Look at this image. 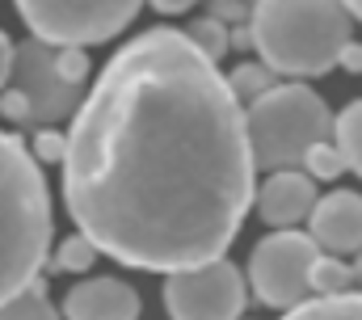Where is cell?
Segmentation results:
<instances>
[{"label":"cell","mask_w":362,"mask_h":320,"mask_svg":"<svg viewBox=\"0 0 362 320\" xmlns=\"http://www.w3.org/2000/svg\"><path fill=\"white\" fill-rule=\"evenodd\" d=\"M245 105L189 30L131 38L76 110L64 156L72 224L122 265L173 274L232 248L257 185Z\"/></svg>","instance_id":"1"},{"label":"cell","mask_w":362,"mask_h":320,"mask_svg":"<svg viewBox=\"0 0 362 320\" xmlns=\"http://www.w3.org/2000/svg\"><path fill=\"white\" fill-rule=\"evenodd\" d=\"M51 248V194L38 156L0 131V304L38 282Z\"/></svg>","instance_id":"2"},{"label":"cell","mask_w":362,"mask_h":320,"mask_svg":"<svg viewBox=\"0 0 362 320\" xmlns=\"http://www.w3.org/2000/svg\"><path fill=\"white\" fill-rule=\"evenodd\" d=\"M354 13L346 0H257L249 34L257 55L282 76H325L341 64Z\"/></svg>","instance_id":"3"},{"label":"cell","mask_w":362,"mask_h":320,"mask_svg":"<svg viewBox=\"0 0 362 320\" xmlns=\"http://www.w3.org/2000/svg\"><path fill=\"white\" fill-rule=\"evenodd\" d=\"M249 148L257 168H295L303 164L308 148L333 139V114L320 93L308 84H274L245 110Z\"/></svg>","instance_id":"4"},{"label":"cell","mask_w":362,"mask_h":320,"mask_svg":"<svg viewBox=\"0 0 362 320\" xmlns=\"http://www.w3.org/2000/svg\"><path fill=\"white\" fill-rule=\"evenodd\" d=\"M139 4L144 0H17V13L34 38L51 47H93L122 34Z\"/></svg>","instance_id":"5"},{"label":"cell","mask_w":362,"mask_h":320,"mask_svg":"<svg viewBox=\"0 0 362 320\" xmlns=\"http://www.w3.org/2000/svg\"><path fill=\"white\" fill-rule=\"evenodd\" d=\"M325 248L312 240V232H295V228H278L262 240L249 257V282L253 295L278 308L291 312L295 304H303L312 295V265Z\"/></svg>","instance_id":"6"},{"label":"cell","mask_w":362,"mask_h":320,"mask_svg":"<svg viewBox=\"0 0 362 320\" xmlns=\"http://www.w3.org/2000/svg\"><path fill=\"white\" fill-rule=\"evenodd\" d=\"M165 308L173 320H240L245 278L223 257L173 270L165 282Z\"/></svg>","instance_id":"7"},{"label":"cell","mask_w":362,"mask_h":320,"mask_svg":"<svg viewBox=\"0 0 362 320\" xmlns=\"http://www.w3.org/2000/svg\"><path fill=\"white\" fill-rule=\"evenodd\" d=\"M13 88H21L30 97V122H59L76 110L81 84L59 72V47L42 42V38H25L21 47H13Z\"/></svg>","instance_id":"8"},{"label":"cell","mask_w":362,"mask_h":320,"mask_svg":"<svg viewBox=\"0 0 362 320\" xmlns=\"http://www.w3.org/2000/svg\"><path fill=\"white\" fill-rule=\"evenodd\" d=\"M308 232L325 253H358L362 248V194L333 190L316 198L308 215Z\"/></svg>","instance_id":"9"},{"label":"cell","mask_w":362,"mask_h":320,"mask_svg":"<svg viewBox=\"0 0 362 320\" xmlns=\"http://www.w3.org/2000/svg\"><path fill=\"white\" fill-rule=\"evenodd\" d=\"M316 207V177L295 168H274L270 181L257 190V211L270 228H295Z\"/></svg>","instance_id":"10"},{"label":"cell","mask_w":362,"mask_h":320,"mask_svg":"<svg viewBox=\"0 0 362 320\" xmlns=\"http://www.w3.org/2000/svg\"><path fill=\"white\" fill-rule=\"evenodd\" d=\"M64 316L68 320H135L139 316V295L122 278H89L76 291H68Z\"/></svg>","instance_id":"11"},{"label":"cell","mask_w":362,"mask_h":320,"mask_svg":"<svg viewBox=\"0 0 362 320\" xmlns=\"http://www.w3.org/2000/svg\"><path fill=\"white\" fill-rule=\"evenodd\" d=\"M282 320H362V295H316L295 304Z\"/></svg>","instance_id":"12"},{"label":"cell","mask_w":362,"mask_h":320,"mask_svg":"<svg viewBox=\"0 0 362 320\" xmlns=\"http://www.w3.org/2000/svg\"><path fill=\"white\" fill-rule=\"evenodd\" d=\"M333 144L341 148L346 168H354L362 177V101H350V105L333 118Z\"/></svg>","instance_id":"13"},{"label":"cell","mask_w":362,"mask_h":320,"mask_svg":"<svg viewBox=\"0 0 362 320\" xmlns=\"http://www.w3.org/2000/svg\"><path fill=\"white\" fill-rule=\"evenodd\" d=\"M354 282V265L341 261V253H320L312 265V295H346Z\"/></svg>","instance_id":"14"},{"label":"cell","mask_w":362,"mask_h":320,"mask_svg":"<svg viewBox=\"0 0 362 320\" xmlns=\"http://www.w3.org/2000/svg\"><path fill=\"white\" fill-rule=\"evenodd\" d=\"M0 320H59V312L42 295V282H34V287H25V291H17L13 299L0 304Z\"/></svg>","instance_id":"15"},{"label":"cell","mask_w":362,"mask_h":320,"mask_svg":"<svg viewBox=\"0 0 362 320\" xmlns=\"http://www.w3.org/2000/svg\"><path fill=\"white\" fill-rule=\"evenodd\" d=\"M228 84H232V93L240 97V101H257L266 88H274V68L262 59V64H240L232 76H228Z\"/></svg>","instance_id":"16"},{"label":"cell","mask_w":362,"mask_h":320,"mask_svg":"<svg viewBox=\"0 0 362 320\" xmlns=\"http://www.w3.org/2000/svg\"><path fill=\"white\" fill-rule=\"evenodd\" d=\"M303 168H308L316 181H333V177H341V173H346V156H341V148H337L333 139H320V144H312V148H308Z\"/></svg>","instance_id":"17"},{"label":"cell","mask_w":362,"mask_h":320,"mask_svg":"<svg viewBox=\"0 0 362 320\" xmlns=\"http://www.w3.org/2000/svg\"><path fill=\"white\" fill-rule=\"evenodd\" d=\"M93 261H97V244H93L85 232H76V236H68L59 248H55V270H68V274H81V270H89Z\"/></svg>","instance_id":"18"},{"label":"cell","mask_w":362,"mask_h":320,"mask_svg":"<svg viewBox=\"0 0 362 320\" xmlns=\"http://www.w3.org/2000/svg\"><path fill=\"white\" fill-rule=\"evenodd\" d=\"M189 38H194L211 59H223V55H228V47H232V30H228L219 17H202V21H194Z\"/></svg>","instance_id":"19"},{"label":"cell","mask_w":362,"mask_h":320,"mask_svg":"<svg viewBox=\"0 0 362 320\" xmlns=\"http://www.w3.org/2000/svg\"><path fill=\"white\" fill-rule=\"evenodd\" d=\"M89 55H85V47H59V72L72 80V84H85L89 80Z\"/></svg>","instance_id":"20"},{"label":"cell","mask_w":362,"mask_h":320,"mask_svg":"<svg viewBox=\"0 0 362 320\" xmlns=\"http://www.w3.org/2000/svg\"><path fill=\"white\" fill-rule=\"evenodd\" d=\"M34 156L51 160V164H64V156H68V135H59V131H42V135L34 139Z\"/></svg>","instance_id":"21"},{"label":"cell","mask_w":362,"mask_h":320,"mask_svg":"<svg viewBox=\"0 0 362 320\" xmlns=\"http://www.w3.org/2000/svg\"><path fill=\"white\" fill-rule=\"evenodd\" d=\"M0 114H4L8 122H30V97H25L21 88L0 93Z\"/></svg>","instance_id":"22"},{"label":"cell","mask_w":362,"mask_h":320,"mask_svg":"<svg viewBox=\"0 0 362 320\" xmlns=\"http://www.w3.org/2000/svg\"><path fill=\"white\" fill-rule=\"evenodd\" d=\"M8 76H13V42H8L4 30H0V93H4Z\"/></svg>","instance_id":"23"},{"label":"cell","mask_w":362,"mask_h":320,"mask_svg":"<svg viewBox=\"0 0 362 320\" xmlns=\"http://www.w3.org/2000/svg\"><path fill=\"white\" fill-rule=\"evenodd\" d=\"M341 68H346V72H362V47L346 42V51H341Z\"/></svg>","instance_id":"24"},{"label":"cell","mask_w":362,"mask_h":320,"mask_svg":"<svg viewBox=\"0 0 362 320\" xmlns=\"http://www.w3.org/2000/svg\"><path fill=\"white\" fill-rule=\"evenodd\" d=\"M156 13H185V8H194L198 0H148Z\"/></svg>","instance_id":"25"},{"label":"cell","mask_w":362,"mask_h":320,"mask_svg":"<svg viewBox=\"0 0 362 320\" xmlns=\"http://www.w3.org/2000/svg\"><path fill=\"white\" fill-rule=\"evenodd\" d=\"M346 8H350V13H354V17L362 21V0H346Z\"/></svg>","instance_id":"26"},{"label":"cell","mask_w":362,"mask_h":320,"mask_svg":"<svg viewBox=\"0 0 362 320\" xmlns=\"http://www.w3.org/2000/svg\"><path fill=\"white\" fill-rule=\"evenodd\" d=\"M354 278H362V248H358V265H354Z\"/></svg>","instance_id":"27"}]
</instances>
